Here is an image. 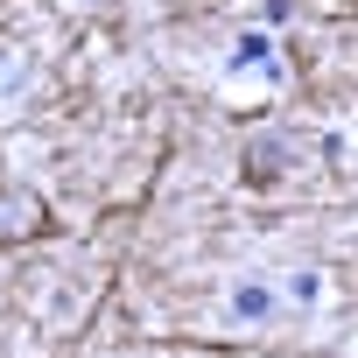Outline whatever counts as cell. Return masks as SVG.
I'll return each instance as SVG.
<instances>
[{
  "mask_svg": "<svg viewBox=\"0 0 358 358\" xmlns=\"http://www.w3.org/2000/svg\"><path fill=\"white\" fill-rule=\"evenodd\" d=\"M50 232V204L29 183H0V246H29Z\"/></svg>",
  "mask_w": 358,
  "mask_h": 358,
  "instance_id": "1",
  "label": "cell"
},
{
  "mask_svg": "<svg viewBox=\"0 0 358 358\" xmlns=\"http://www.w3.org/2000/svg\"><path fill=\"white\" fill-rule=\"evenodd\" d=\"M281 176V141H246V183H274Z\"/></svg>",
  "mask_w": 358,
  "mask_h": 358,
  "instance_id": "2",
  "label": "cell"
},
{
  "mask_svg": "<svg viewBox=\"0 0 358 358\" xmlns=\"http://www.w3.org/2000/svg\"><path fill=\"white\" fill-rule=\"evenodd\" d=\"M232 309H239V316H267V309H274V295H267V288H239V295H232Z\"/></svg>",
  "mask_w": 358,
  "mask_h": 358,
  "instance_id": "3",
  "label": "cell"
}]
</instances>
